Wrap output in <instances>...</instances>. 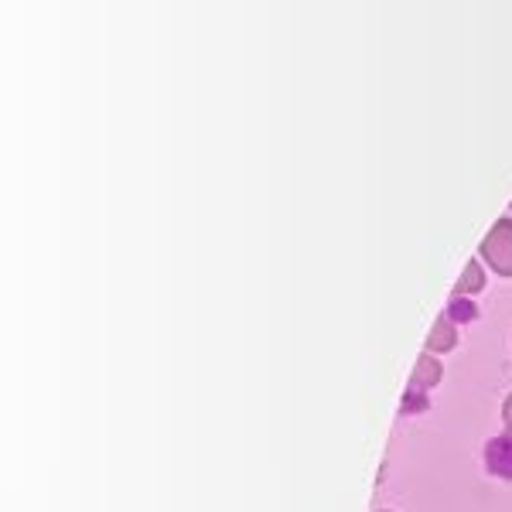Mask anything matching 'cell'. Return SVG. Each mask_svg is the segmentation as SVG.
<instances>
[{"mask_svg":"<svg viewBox=\"0 0 512 512\" xmlns=\"http://www.w3.org/2000/svg\"><path fill=\"white\" fill-rule=\"evenodd\" d=\"M485 465L499 478H512V434L489 441V448H485Z\"/></svg>","mask_w":512,"mask_h":512,"instance_id":"obj_2","label":"cell"},{"mask_svg":"<svg viewBox=\"0 0 512 512\" xmlns=\"http://www.w3.org/2000/svg\"><path fill=\"white\" fill-rule=\"evenodd\" d=\"M485 287V274H482V267L472 260L465 267V274H461V280H458V294L465 297V294H475V291H482Z\"/></svg>","mask_w":512,"mask_h":512,"instance_id":"obj_5","label":"cell"},{"mask_svg":"<svg viewBox=\"0 0 512 512\" xmlns=\"http://www.w3.org/2000/svg\"><path fill=\"white\" fill-rule=\"evenodd\" d=\"M437 379H441V362H437L431 352H424L417 359V369H414V376H410V386H414V390H427V386H434Z\"/></svg>","mask_w":512,"mask_h":512,"instance_id":"obj_3","label":"cell"},{"mask_svg":"<svg viewBox=\"0 0 512 512\" xmlns=\"http://www.w3.org/2000/svg\"><path fill=\"white\" fill-rule=\"evenodd\" d=\"M482 253L499 274L512 277V219L495 222L492 233L485 236V243H482Z\"/></svg>","mask_w":512,"mask_h":512,"instance_id":"obj_1","label":"cell"},{"mask_svg":"<svg viewBox=\"0 0 512 512\" xmlns=\"http://www.w3.org/2000/svg\"><path fill=\"white\" fill-rule=\"evenodd\" d=\"M448 318H454V321H472L475 318V304L472 301H465V297H454L451 301V308H448Z\"/></svg>","mask_w":512,"mask_h":512,"instance_id":"obj_6","label":"cell"},{"mask_svg":"<svg viewBox=\"0 0 512 512\" xmlns=\"http://www.w3.org/2000/svg\"><path fill=\"white\" fill-rule=\"evenodd\" d=\"M454 342H458V332H454L451 318H437V325L431 328V338H427V352H448Z\"/></svg>","mask_w":512,"mask_h":512,"instance_id":"obj_4","label":"cell"},{"mask_svg":"<svg viewBox=\"0 0 512 512\" xmlns=\"http://www.w3.org/2000/svg\"><path fill=\"white\" fill-rule=\"evenodd\" d=\"M502 420H506V427H509V434H512V396L506 400V407H502Z\"/></svg>","mask_w":512,"mask_h":512,"instance_id":"obj_7","label":"cell"}]
</instances>
